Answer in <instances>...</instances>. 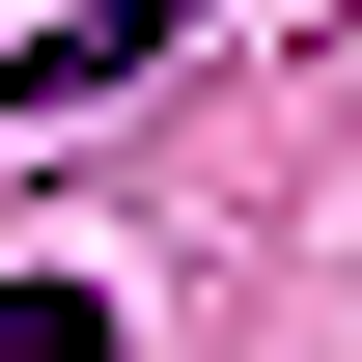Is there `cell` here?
Returning a JSON list of instances; mask_svg holds the SVG:
<instances>
[{
  "label": "cell",
  "instance_id": "cell-1",
  "mask_svg": "<svg viewBox=\"0 0 362 362\" xmlns=\"http://www.w3.org/2000/svg\"><path fill=\"white\" fill-rule=\"evenodd\" d=\"M168 28H195V0H56V28L0 56V139H56V112H112V84H139Z\"/></svg>",
  "mask_w": 362,
  "mask_h": 362
},
{
  "label": "cell",
  "instance_id": "cell-2",
  "mask_svg": "<svg viewBox=\"0 0 362 362\" xmlns=\"http://www.w3.org/2000/svg\"><path fill=\"white\" fill-rule=\"evenodd\" d=\"M0 362H112V279H0Z\"/></svg>",
  "mask_w": 362,
  "mask_h": 362
}]
</instances>
